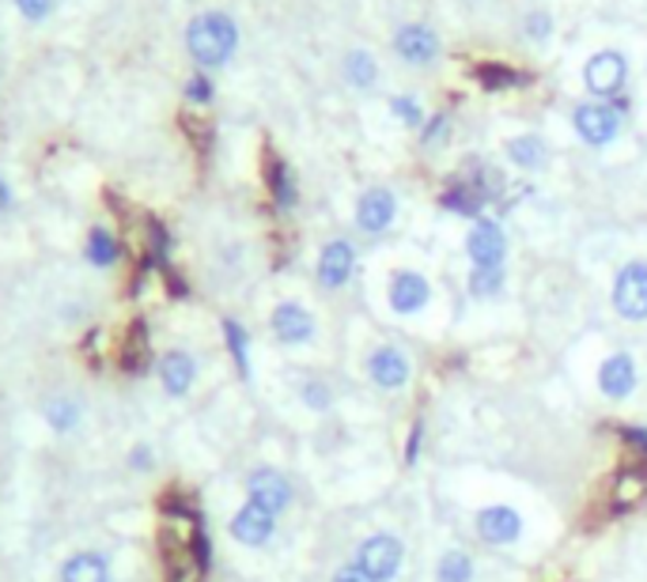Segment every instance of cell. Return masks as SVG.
Returning a JSON list of instances; mask_svg holds the SVG:
<instances>
[{
    "label": "cell",
    "instance_id": "cell-1",
    "mask_svg": "<svg viewBox=\"0 0 647 582\" xmlns=\"http://www.w3.org/2000/svg\"><path fill=\"white\" fill-rule=\"evenodd\" d=\"M186 46H190L193 61L201 65H224L227 57L235 54L238 46V31L227 15L220 12H204L190 23V34H186Z\"/></svg>",
    "mask_w": 647,
    "mask_h": 582
},
{
    "label": "cell",
    "instance_id": "cell-2",
    "mask_svg": "<svg viewBox=\"0 0 647 582\" xmlns=\"http://www.w3.org/2000/svg\"><path fill=\"white\" fill-rule=\"evenodd\" d=\"M613 311L625 322H647V261H628L613 277Z\"/></svg>",
    "mask_w": 647,
    "mask_h": 582
},
{
    "label": "cell",
    "instance_id": "cell-3",
    "mask_svg": "<svg viewBox=\"0 0 647 582\" xmlns=\"http://www.w3.org/2000/svg\"><path fill=\"white\" fill-rule=\"evenodd\" d=\"M356 563H360L375 582H390V579H398V571H402V563H405V545L390 534H375L368 541H360Z\"/></svg>",
    "mask_w": 647,
    "mask_h": 582
},
{
    "label": "cell",
    "instance_id": "cell-4",
    "mask_svg": "<svg viewBox=\"0 0 647 582\" xmlns=\"http://www.w3.org/2000/svg\"><path fill=\"white\" fill-rule=\"evenodd\" d=\"M466 254H470L473 269H504V254H507L504 227L492 224V220H477L473 231L466 235Z\"/></svg>",
    "mask_w": 647,
    "mask_h": 582
},
{
    "label": "cell",
    "instance_id": "cell-5",
    "mask_svg": "<svg viewBox=\"0 0 647 582\" xmlns=\"http://www.w3.org/2000/svg\"><path fill=\"white\" fill-rule=\"evenodd\" d=\"M368 379L379 390H402V387H409V379H413V363H409V356L402 352V348L379 345L368 356Z\"/></svg>",
    "mask_w": 647,
    "mask_h": 582
},
{
    "label": "cell",
    "instance_id": "cell-6",
    "mask_svg": "<svg viewBox=\"0 0 647 582\" xmlns=\"http://www.w3.org/2000/svg\"><path fill=\"white\" fill-rule=\"evenodd\" d=\"M246 495H250V503L272 511V515H285L292 507V484L277 469H254L250 481H246Z\"/></svg>",
    "mask_w": 647,
    "mask_h": 582
},
{
    "label": "cell",
    "instance_id": "cell-7",
    "mask_svg": "<svg viewBox=\"0 0 647 582\" xmlns=\"http://www.w3.org/2000/svg\"><path fill=\"white\" fill-rule=\"evenodd\" d=\"M477 537L484 545H515L523 537V518L507 503H492V507L477 511Z\"/></svg>",
    "mask_w": 647,
    "mask_h": 582
},
{
    "label": "cell",
    "instance_id": "cell-8",
    "mask_svg": "<svg viewBox=\"0 0 647 582\" xmlns=\"http://www.w3.org/2000/svg\"><path fill=\"white\" fill-rule=\"evenodd\" d=\"M428 299H432V284L421 277V272L402 269L390 277V311L394 314H402V318L421 314L424 306H428Z\"/></svg>",
    "mask_w": 647,
    "mask_h": 582
},
{
    "label": "cell",
    "instance_id": "cell-9",
    "mask_svg": "<svg viewBox=\"0 0 647 582\" xmlns=\"http://www.w3.org/2000/svg\"><path fill=\"white\" fill-rule=\"evenodd\" d=\"M572 122H576V133L583 136L591 148H602V144H610L613 136H617V130H621L617 114H613L610 107H599V102H583V107H576Z\"/></svg>",
    "mask_w": 647,
    "mask_h": 582
},
{
    "label": "cell",
    "instance_id": "cell-10",
    "mask_svg": "<svg viewBox=\"0 0 647 582\" xmlns=\"http://www.w3.org/2000/svg\"><path fill=\"white\" fill-rule=\"evenodd\" d=\"M636 363H633V356L628 352H613L602 359V367H599V390H602V398H610V401H625V398H633V390H636Z\"/></svg>",
    "mask_w": 647,
    "mask_h": 582
},
{
    "label": "cell",
    "instance_id": "cell-11",
    "mask_svg": "<svg viewBox=\"0 0 647 582\" xmlns=\"http://www.w3.org/2000/svg\"><path fill=\"white\" fill-rule=\"evenodd\" d=\"M356 269V250L353 243H345V238H334V243L322 246V258H319V284L326 291H337L348 284V277H353Z\"/></svg>",
    "mask_w": 647,
    "mask_h": 582
},
{
    "label": "cell",
    "instance_id": "cell-12",
    "mask_svg": "<svg viewBox=\"0 0 647 582\" xmlns=\"http://www.w3.org/2000/svg\"><path fill=\"white\" fill-rule=\"evenodd\" d=\"M272 526H277V515H272V511L258 507V503H243L232 518V537L238 545L258 549V545H266L272 537Z\"/></svg>",
    "mask_w": 647,
    "mask_h": 582
},
{
    "label": "cell",
    "instance_id": "cell-13",
    "mask_svg": "<svg viewBox=\"0 0 647 582\" xmlns=\"http://www.w3.org/2000/svg\"><path fill=\"white\" fill-rule=\"evenodd\" d=\"M269 325H272V337H277L280 345H306V340L314 337V318L300 303H280L277 311H272Z\"/></svg>",
    "mask_w": 647,
    "mask_h": 582
},
{
    "label": "cell",
    "instance_id": "cell-14",
    "mask_svg": "<svg viewBox=\"0 0 647 582\" xmlns=\"http://www.w3.org/2000/svg\"><path fill=\"white\" fill-rule=\"evenodd\" d=\"M394 212H398L394 193L375 186V190L364 193L360 204H356V224H360V231H368V235H382V231L394 224Z\"/></svg>",
    "mask_w": 647,
    "mask_h": 582
},
{
    "label": "cell",
    "instance_id": "cell-15",
    "mask_svg": "<svg viewBox=\"0 0 647 582\" xmlns=\"http://www.w3.org/2000/svg\"><path fill=\"white\" fill-rule=\"evenodd\" d=\"M625 57L621 54H594L591 61L583 68V80L587 88L594 91V96H613V91H621V83H625Z\"/></svg>",
    "mask_w": 647,
    "mask_h": 582
},
{
    "label": "cell",
    "instance_id": "cell-16",
    "mask_svg": "<svg viewBox=\"0 0 647 582\" xmlns=\"http://www.w3.org/2000/svg\"><path fill=\"white\" fill-rule=\"evenodd\" d=\"M394 46H398V54H402L405 61H413V65H424V61H432V57L439 54V38L428 27H421V23L398 31Z\"/></svg>",
    "mask_w": 647,
    "mask_h": 582
},
{
    "label": "cell",
    "instance_id": "cell-17",
    "mask_svg": "<svg viewBox=\"0 0 647 582\" xmlns=\"http://www.w3.org/2000/svg\"><path fill=\"white\" fill-rule=\"evenodd\" d=\"M193 374H198V367H193V359L186 352H167L164 363H159V379H164V390L175 393V398H182V393L193 387Z\"/></svg>",
    "mask_w": 647,
    "mask_h": 582
},
{
    "label": "cell",
    "instance_id": "cell-18",
    "mask_svg": "<svg viewBox=\"0 0 647 582\" xmlns=\"http://www.w3.org/2000/svg\"><path fill=\"white\" fill-rule=\"evenodd\" d=\"M484 201H489V197L477 190L470 178H462V182H455L447 193H443V209L458 212V216H477V212L484 209Z\"/></svg>",
    "mask_w": 647,
    "mask_h": 582
},
{
    "label": "cell",
    "instance_id": "cell-19",
    "mask_svg": "<svg viewBox=\"0 0 647 582\" xmlns=\"http://www.w3.org/2000/svg\"><path fill=\"white\" fill-rule=\"evenodd\" d=\"M65 582H107L110 571H107V560L96 552H83V556H72V560L65 563Z\"/></svg>",
    "mask_w": 647,
    "mask_h": 582
},
{
    "label": "cell",
    "instance_id": "cell-20",
    "mask_svg": "<svg viewBox=\"0 0 647 582\" xmlns=\"http://www.w3.org/2000/svg\"><path fill=\"white\" fill-rule=\"evenodd\" d=\"M436 582H473V556L466 549H447L436 563Z\"/></svg>",
    "mask_w": 647,
    "mask_h": 582
},
{
    "label": "cell",
    "instance_id": "cell-21",
    "mask_svg": "<svg viewBox=\"0 0 647 582\" xmlns=\"http://www.w3.org/2000/svg\"><path fill=\"white\" fill-rule=\"evenodd\" d=\"M507 156L515 167H526V170H538L545 163V141L534 133L526 136H515V141H507Z\"/></svg>",
    "mask_w": 647,
    "mask_h": 582
},
{
    "label": "cell",
    "instance_id": "cell-22",
    "mask_svg": "<svg viewBox=\"0 0 647 582\" xmlns=\"http://www.w3.org/2000/svg\"><path fill=\"white\" fill-rule=\"evenodd\" d=\"M647 492V481L644 473H636V469H621L617 477H613V500H617V507H633V503H640Z\"/></svg>",
    "mask_w": 647,
    "mask_h": 582
},
{
    "label": "cell",
    "instance_id": "cell-23",
    "mask_svg": "<svg viewBox=\"0 0 647 582\" xmlns=\"http://www.w3.org/2000/svg\"><path fill=\"white\" fill-rule=\"evenodd\" d=\"M224 337L227 345H232V356H235V367L243 379H250V356H246V348H250V337H246V329L238 322H224Z\"/></svg>",
    "mask_w": 647,
    "mask_h": 582
},
{
    "label": "cell",
    "instance_id": "cell-24",
    "mask_svg": "<svg viewBox=\"0 0 647 582\" xmlns=\"http://www.w3.org/2000/svg\"><path fill=\"white\" fill-rule=\"evenodd\" d=\"M477 80H481L489 91H504V88H518L523 76L511 72V68H504V65H481L477 68Z\"/></svg>",
    "mask_w": 647,
    "mask_h": 582
},
{
    "label": "cell",
    "instance_id": "cell-25",
    "mask_svg": "<svg viewBox=\"0 0 647 582\" xmlns=\"http://www.w3.org/2000/svg\"><path fill=\"white\" fill-rule=\"evenodd\" d=\"M269 186H272V193H277V204H280V209H292V204H295V186H292V175H288L285 163H272Z\"/></svg>",
    "mask_w": 647,
    "mask_h": 582
},
{
    "label": "cell",
    "instance_id": "cell-26",
    "mask_svg": "<svg viewBox=\"0 0 647 582\" xmlns=\"http://www.w3.org/2000/svg\"><path fill=\"white\" fill-rule=\"evenodd\" d=\"M504 288V269H473L470 272V291L477 299H492Z\"/></svg>",
    "mask_w": 647,
    "mask_h": 582
},
{
    "label": "cell",
    "instance_id": "cell-27",
    "mask_svg": "<svg viewBox=\"0 0 647 582\" xmlns=\"http://www.w3.org/2000/svg\"><path fill=\"white\" fill-rule=\"evenodd\" d=\"M345 72H348V80H353L356 88H371L375 76H379V68H375V61L368 54H360V49H356V54L345 61Z\"/></svg>",
    "mask_w": 647,
    "mask_h": 582
},
{
    "label": "cell",
    "instance_id": "cell-28",
    "mask_svg": "<svg viewBox=\"0 0 647 582\" xmlns=\"http://www.w3.org/2000/svg\"><path fill=\"white\" fill-rule=\"evenodd\" d=\"M300 398H303L306 408H314V413H326V408L334 405V390H330L326 382H319V379L306 382V387L300 390Z\"/></svg>",
    "mask_w": 647,
    "mask_h": 582
},
{
    "label": "cell",
    "instance_id": "cell-29",
    "mask_svg": "<svg viewBox=\"0 0 647 582\" xmlns=\"http://www.w3.org/2000/svg\"><path fill=\"white\" fill-rule=\"evenodd\" d=\"M88 254H91V261H96V265H110L118 258V246H114V238H110L107 231H91Z\"/></svg>",
    "mask_w": 647,
    "mask_h": 582
},
{
    "label": "cell",
    "instance_id": "cell-30",
    "mask_svg": "<svg viewBox=\"0 0 647 582\" xmlns=\"http://www.w3.org/2000/svg\"><path fill=\"white\" fill-rule=\"evenodd\" d=\"M122 363L130 367V371H141V363H144V325H133V337L125 340Z\"/></svg>",
    "mask_w": 647,
    "mask_h": 582
},
{
    "label": "cell",
    "instance_id": "cell-31",
    "mask_svg": "<svg viewBox=\"0 0 647 582\" xmlns=\"http://www.w3.org/2000/svg\"><path fill=\"white\" fill-rule=\"evenodd\" d=\"M390 107H394V114L398 117H402V122L405 125H421V107H416V102L413 99H394V102H390Z\"/></svg>",
    "mask_w": 647,
    "mask_h": 582
},
{
    "label": "cell",
    "instance_id": "cell-32",
    "mask_svg": "<svg viewBox=\"0 0 647 582\" xmlns=\"http://www.w3.org/2000/svg\"><path fill=\"white\" fill-rule=\"evenodd\" d=\"M330 582H375V579L360 568V563H345V568L334 571V579Z\"/></svg>",
    "mask_w": 647,
    "mask_h": 582
},
{
    "label": "cell",
    "instance_id": "cell-33",
    "mask_svg": "<svg viewBox=\"0 0 647 582\" xmlns=\"http://www.w3.org/2000/svg\"><path fill=\"white\" fill-rule=\"evenodd\" d=\"M621 435H625V447L647 454V427H621Z\"/></svg>",
    "mask_w": 647,
    "mask_h": 582
},
{
    "label": "cell",
    "instance_id": "cell-34",
    "mask_svg": "<svg viewBox=\"0 0 647 582\" xmlns=\"http://www.w3.org/2000/svg\"><path fill=\"white\" fill-rule=\"evenodd\" d=\"M15 4H20L23 15H31V20H42V15L49 12V4H54V0H15Z\"/></svg>",
    "mask_w": 647,
    "mask_h": 582
},
{
    "label": "cell",
    "instance_id": "cell-35",
    "mask_svg": "<svg viewBox=\"0 0 647 582\" xmlns=\"http://www.w3.org/2000/svg\"><path fill=\"white\" fill-rule=\"evenodd\" d=\"M421 439H424V424L416 421V424H413V432H409V447H405V461H409V466H413L416 454H421Z\"/></svg>",
    "mask_w": 647,
    "mask_h": 582
},
{
    "label": "cell",
    "instance_id": "cell-36",
    "mask_svg": "<svg viewBox=\"0 0 647 582\" xmlns=\"http://www.w3.org/2000/svg\"><path fill=\"white\" fill-rule=\"evenodd\" d=\"M186 96H190V99H198V102H209V96H212L209 80H204V76H193V80H190V88H186Z\"/></svg>",
    "mask_w": 647,
    "mask_h": 582
},
{
    "label": "cell",
    "instance_id": "cell-37",
    "mask_svg": "<svg viewBox=\"0 0 647 582\" xmlns=\"http://www.w3.org/2000/svg\"><path fill=\"white\" fill-rule=\"evenodd\" d=\"M443 133H447V117H436V122H432L428 125V130H424V144H428V148H432V144H439L443 141Z\"/></svg>",
    "mask_w": 647,
    "mask_h": 582
},
{
    "label": "cell",
    "instance_id": "cell-38",
    "mask_svg": "<svg viewBox=\"0 0 647 582\" xmlns=\"http://www.w3.org/2000/svg\"><path fill=\"white\" fill-rule=\"evenodd\" d=\"M531 31L534 34H545V15H531Z\"/></svg>",
    "mask_w": 647,
    "mask_h": 582
},
{
    "label": "cell",
    "instance_id": "cell-39",
    "mask_svg": "<svg viewBox=\"0 0 647 582\" xmlns=\"http://www.w3.org/2000/svg\"><path fill=\"white\" fill-rule=\"evenodd\" d=\"M4 204H8V186L0 182V209H4Z\"/></svg>",
    "mask_w": 647,
    "mask_h": 582
}]
</instances>
